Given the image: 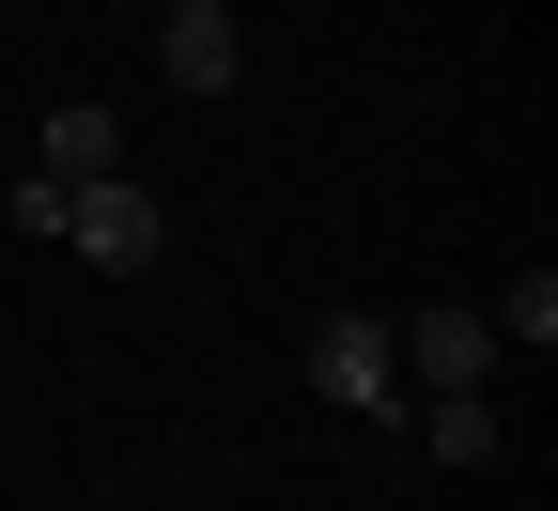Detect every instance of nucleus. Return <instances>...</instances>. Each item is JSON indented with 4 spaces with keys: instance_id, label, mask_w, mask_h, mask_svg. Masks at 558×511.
<instances>
[{
    "instance_id": "obj_6",
    "label": "nucleus",
    "mask_w": 558,
    "mask_h": 511,
    "mask_svg": "<svg viewBox=\"0 0 558 511\" xmlns=\"http://www.w3.org/2000/svg\"><path fill=\"white\" fill-rule=\"evenodd\" d=\"M418 450H435V465H497V388H435Z\"/></svg>"
},
{
    "instance_id": "obj_1",
    "label": "nucleus",
    "mask_w": 558,
    "mask_h": 511,
    "mask_svg": "<svg viewBox=\"0 0 558 511\" xmlns=\"http://www.w3.org/2000/svg\"><path fill=\"white\" fill-rule=\"evenodd\" d=\"M311 388H326L341 418H403V356H388V326H373V311H326V326H311Z\"/></svg>"
},
{
    "instance_id": "obj_5",
    "label": "nucleus",
    "mask_w": 558,
    "mask_h": 511,
    "mask_svg": "<svg viewBox=\"0 0 558 511\" xmlns=\"http://www.w3.org/2000/svg\"><path fill=\"white\" fill-rule=\"evenodd\" d=\"M32 171H47V186L124 171V124H109V109H47V124H32Z\"/></svg>"
},
{
    "instance_id": "obj_3",
    "label": "nucleus",
    "mask_w": 558,
    "mask_h": 511,
    "mask_svg": "<svg viewBox=\"0 0 558 511\" xmlns=\"http://www.w3.org/2000/svg\"><path fill=\"white\" fill-rule=\"evenodd\" d=\"M156 62H171V94H233V78H248L233 0H171V16H156Z\"/></svg>"
},
{
    "instance_id": "obj_4",
    "label": "nucleus",
    "mask_w": 558,
    "mask_h": 511,
    "mask_svg": "<svg viewBox=\"0 0 558 511\" xmlns=\"http://www.w3.org/2000/svg\"><path fill=\"white\" fill-rule=\"evenodd\" d=\"M388 356H403L418 388H497V326H481V311H418Z\"/></svg>"
},
{
    "instance_id": "obj_2",
    "label": "nucleus",
    "mask_w": 558,
    "mask_h": 511,
    "mask_svg": "<svg viewBox=\"0 0 558 511\" xmlns=\"http://www.w3.org/2000/svg\"><path fill=\"white\" fill-rule=\"evenodd\" d=\"M62 248H78V264H156V186H140V171H94V186H62Z\"/></svg>"
},
{
    "instance_id": "obj_7",
    "label": "nucleus",
    "mask_w": 558,
    "mask_h": 511,
    "mask_svg": "<svg viewBox=\"0 0 558 511\" xmlns=\"http://www.w3.org/2000/svg\"><path fill=\"white\" fill-rule=\"evenodd\" d=\"M481 326H497V356H543L558 341V264H512V295L481 311Z\"/></svg>"
}]
</instances>
